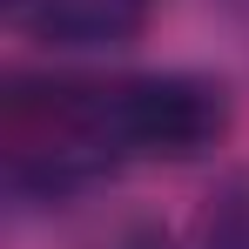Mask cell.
Listing matches in <instances>:
<instances>
[{
	"instance_id": "obj_1",
	"label": "cell",
	"mask_w": 249,
	"mask_h": 249,
	"mask_svg": "<svg viewBox=\"0 0 249 249\" xmlns=\"http://www.w3.org/2000/svg\"><path fill=\"white\" fill-rule=\"evenodd\" d=\"M0 148H7V189L20 202L74 196L128 168L115 81H14Z\"/></svg>"
},
{
	"instance_id": "obj_2",
	"label": "cell",
	"mask_w": 249,
	"mask_h": 249,
	"mask_svg": "<svg viewBox=\"0 0 249 249\" xmlns=\"http://www.w3.org/2000/svg\"><path fill=\"white\" fill-rule=\"evenodd\" d=\"M115 115L128 162H196L229 135V88L209 74H122Z\"/></svg>"
},
{
	"instance_id": "obj_3",
	"label": "cell",
	"mask_w": 249,
	"mask_h": 249,
	"mask_svg": "<svg viewBox=\"0 0 249 249\" xmlns=\"http://www.w3.org/2000/svg\"><path fill=\"white\" fill-rule=\"evenodd\" d=\"M7 14L47 47H122L142 34L148 0H7Z\"/></svg>"
},
{
	"instance_id": "obj_4",
	"label": "cell",
	"mask_w": 249,
	"mask_h": 249,
	"mask_svg": "<svg viewBox=\"0 0 249 249\" xmlns=\"http://www.w3.org/2000/svg\"><path fill=\"white\" fill-rule=\"evenodd\" d=\"M189 249H249V175H222L209 189Z\"/></svg>"
},
{
	"instance_id": "obj_5",
	"label": "cell",
	"mask_w": 249,
	"mask_h": 249,
	"mask_svg": "<svg viewBox=\"0 0 249 249\" xmlns=\"http://www.w3.org/2000/svg\"><path fill=\"white\" fill-rule=\"evenodd\" d=\"M94 249H168V236L148 229V222H128V229H115L108 243H94Z\"/></svg>"
}]
</instances>
